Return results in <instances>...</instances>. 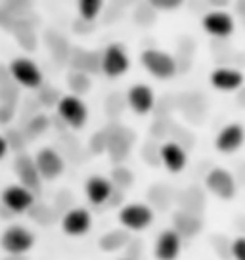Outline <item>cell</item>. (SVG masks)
Here are the masks:
<instances>
[{"mask_svg":"<svg viewBox=\"0 0 245 260\" xmlns=\"http://www.w3.org/2000/svg\"><path fill=\"white\" fill-rule=\"evenodd\" d=\"M35 165L41 172L42 180H56L66 171V162L62 155L57 153L54 147H42L35 157Z\"/></svg>","mask_w":245,"mask_h":260,"instance_id":"9c48e42d","label":"cell"},{"mask_svg":"<svg viewBox=\"0 0 245 260\" xmlns=\"http://www.w3.org/2000/svg\"><path fill=\"white\" fill-rule=\"evenodd\" d=\"M115 187L111 180L104 178V176H90L84 184V193H86V199L94 207H100V205L107 203L113 195Z\"/></svg>","mask_w":245,"mask_h":260,"instance_id":"9a60e30c","label":"cell"},{"mask_svg":"<svg viewBox=\"0 0 245 260\" xmlns=\"http://www.w3.org/2000/svg\"><path fill=\"white\" fill-rule=\"evenodd\" d=\"M57 115L62 121L71 128H82L88 121V109L77 94H67V96L57 100Z\"/></svg>","mask_w":245,"mask_h":260,"instance_id":"277c9868","label":"cell"},{"mask_svg":"<svg viewBox=\"0 0 245 260\" xmlns=\"http://www.w3.org/2000/svg\"><path fill=\"white\" fill-rule=\"evenodd\" d=\"M201 27L212 39H228L236 31V19L230 12L217 8L201 17Z\"/></svg>","mask_w":245,"mask_h":260,"instance_id":"5b68a950","label":"cell"},{"mask_svg":"<svg viewBox=\"0 0 245 260\" xmlns=\"http://www.w3.org/2000/svg\"><path fill=\"white\" fill-rule=\"evenodd\" d=\"M8 149H10V144H8V140H6V136H0V161L6 157Z\"/></svg>","mask_w":245,"mask_h":260,"instance_id":"cb8c5ba5","label":"cell"},{"mask_svg":"<svg viewBox=\"0 0 245 260\" xmlns=\"http://www.w3.org/2000/svg\"><path fill=\"white\" fill-rule=\"evenodd\" d=\"M14 171H16L17 178L25 187H29L33 191H37L41 187V172L35 165V159H31L29 155H17L16 162H14Z\"/></svg>","mask_w":245,"mask_h":260,"instance_id":"2e32d148","label":"cell"},{"mask_svg":"<svg viewBox=\"0 0 245 260\" xmlns=\"http://www.w3.org/2000/svg\"><path fill=\"white\" fill-rule=\"evenodd\" d=\"M186 0H147V4L159 12H174L178 10Z\"/></svg>","mask_w":245,"mask_h":260,"instance_id":"7402d4cb","label":"cell"},{"mask_svg":"<svg viewBox=\"0 0 245 260\" xmlns=\"http://www.w3.org/2000/svg\"><path fill=\"white\" fill-rule=\"evenodd\" d=\"M140 63L151 77H156L159 81H169L178 71L176 59L159 48H147L140 54Z\"/></svg>","mask_w":245,"mask_h":260,"instance_id":"6da1fadb","label":"cell"},{"mask_svg":"<svg viewBox=\"0 0 245 260\" xmlns=\"http://www.w3.org/2000/svg\"><path fill=\"white\" fill-rule=\"evenodd\" d=\"M131 241V236H129V230H111L104 236L100 237V249L107 252H115L127 247V243Z\"/></svg>","mask_w":245,"mask_h":260,"instance_id":"d6986e66","label":"cell"},{"mask_svg":"<svg viewBox=\"0 0 245 260\" xmlns=\"http://www.w3.org/2000/svg\"><path fill=\"white\" fill-rule=\"evenodd\" d=\"M174 226H176V232L178 234H184V236H196L201 228V222L190 214V212H178L174 216Z\"/></svg>","mask_w":245,"mask_h":260,"instance_id":"ffe728a7","label":"cell"},{"mask_svg":"<svg viewBox=\"0 0 245 260\" xmlns=\"http://www.w3.org/2000/svg\"><path fill=\"white\" fill-rule=\"evenodd\" d=\"M90 224H92L90 212L86 209H82V207H75V209H71V211H67L64 214L62 230H64V234H67V236L81 237L90 230Z\"/></svg>","mask_w":245,"mask_h":260,"instance_id":"5bb4252c","label":"cell"},{"mask_svg":"<svg viewBox=\"0 0 245 260\" xmlns=\"http://www.w3.org/2000/svg\"><path fill=\"white\" fill-rule=\"evenodd\" d=\"M119 222L129 232H142L154 222V211L142 203L125 205L119 211Z\"/></svg>","mask_w":245,"mask_h":260,"instance_id":"52a82bcc","label":"cell"},{"mask_svg":"<svg viewBox=\"0 0 245 260\" xmlns=\"http://www.w3.org/2000/svg\"><path fill=\"white\" fill-rule=\"evenodd\" d=\"M8 69H10L12 79H14L19 86H23V88H29V90L41 88L42 82H44L41 67L35 63L33 59H29V57H23V56L14 57V59L10 61Z\"/></svg>","mask_w":245,"mask_h":260,"instance_id":"3957f363","label":"cell"},{"mask_svg":"<svg viewBox=\"0 0 245 260\" xmlns=\"http://www.w3.org/2000/svg\"><path fill=\"white\" fill-rule=\"evenodd\" d=\"M0 245L8 254H25L33 249L35 236L25 226H10L4 230Z\"/></svg>","mask_w":245,"mask_h":260,"instance_id":"8992f818","label":"cell"},{"mask_svg":"<svg viewBox=\"0 0 245 260\" xmlns=\"http://www.w3.org/2000/svg\"><path fill=\"white\" fill-rule=\"evenodd\" d=\"M182 249V239L176 230H165L156 241L157 260H176Z\"/></svg>","mask_w":245,"mask_h":260,"instance_id":"ac0fdd59","label":"cell"},{"mask_svg":"<svg viewBox=\"0 0 245 260\" xmlns=\"http://www.w3.org/2000/svg\"><path fill=\"white\" fill-rule=\"evenodd\" d=\"M159 157H161V162L165 165V169L172 174L176 172H182L186 162H188V155L184 151V147L176 144V142H167L161 146L159 149Z\"/></svg>","mask_w":245,"mask_h":260,"instance_id":"e0dca14e","label":"cell"},{"mask_svg":"<svg viewBox=\"0 0 245 260\" xmlns=\"http://www.w3.org/2000/svg\"><path fill=\"white\" fill-rule=\"evenodd\" d=\"M205 186L212 195H217L219 199H224V201H228L236 195V182L232 178V174L224 169H212L205 178Z\"/></svg>","mask_w":245,"mask_h":260,"instance_id":"8fae6325","label":"cell"},{"mask_svg":"<svg viewBox=\"0 0 245 260\" xmlns=\"http://www.w3.org/2000/svg\"><path fill=\"white\" fill-rule=\"evenodd\" d=\"M106 0H77V12L84 21H94L102 14Z\"/></svg>","mask_w":245,"mask_h":260,"instance_id":"44dd1931","label":"cell"},{"mask_svg":"<svg viewBox=\"0 0 245 260\" xmlns=\"http://www.w3.org/2000/svg\"><path fill=\"white\" fill-rule=\"evenodd\" d=\"M211 86L221 92H234L243 86L245 77L241 71H237L234 67H217L209 75Z\"/></svg>","mask_w":245,"mask_h":260,"instance_id":"7c38bea8","label":"cell"},{"mask_svg":"<svg viewBox=\"0 0 245 260\" xmlns=\"http://www.w3.org/2000/svg\"><path fill=\"white\" fill-rule=\"evenodd\" d=\"M232 256L236 260H245V237H237L232 243Z\"/></svg>","mask_w":245,"mask_h":260,"instance_id":"603a6c76","label":"cell"},{"mask_svg":"<svg viewBox=\"0 0 245 260\" xmlns=\"http://www.w3.org/2000/svg\"><path fill=\"white\" fill-rule=\"evenodd\" d=\"M100 69L109 79L122 77L131 69V57L121 42H111L104 48L102 57H100Z\"/></svg>","mask_w":245,"mask_h":260,"instance_id":"7a4b0ae2","label":"cell"},{"mask_svg":"<svg viewBox=\"0 0 245 260\" xmlns=\"http://www.w3.org/2000/svg\"><path fill=\"white\" fill-rule=\"evenodd\" d=\"M245 142V128L237 122L226 124L224 128L217 134L215 138V147L221 151V153H234L239 147L243 146Z\"/></svg>","mask_w":245,"mask_h":260,"instance_id":"4fadbf2b","label":"cell"},{"mask_svg":"<svg viewBox=\"0 0 245 260\" xmlns=\"http://www.w3.org/2000/svg\"><path fill=\"white\" fill-rule=\"evenodd\" d=\"M4 260H23V254H10L8 258H4Z\"/></svg>","mask_w":245,"mask_h":260,"instance_id":"d4e9b609","label":"cell"},{"mask_svg":"<svg viewBox=\"0 0 245 260\" xmlns=\"http://www.w3.org/2000/svg\"><path fill=\"white\" fill-rule=\"evenodd\" d=\"M0 199L10 212H25L35 205V191L23 184H12L2 191Z\"/></svg>","mask_w":245,"mask_h":260,"instance_id":"ba28073f","label":"cell"},{"mask_svg":"<svg viewBox=\"0 0 245 260\" xmlns=\"http://www.w3.org/2000/svg\"><path fill=\"white\" fill-rule=\"evenodd\" d=\"M127 104L136 115H147L156 106V92L149 84H132L127 92Z\"/></svg>","mask_w":245,"mask_h":260,"instance_id":"30bf717a","label":"cell"}]
</instances>
